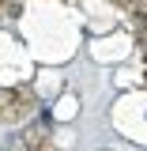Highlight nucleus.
I'll return each instance as SVG.
<instances>
[{
    "label": "nucleus",
    "instance_id": "obj_1",
    "mask_svg": "<svg viewBox=\"0 0 147 151\" xmlns=\"http://www.w3.org/2000/svg\"><path fill=\"white\" fill-rule=\"evenodd\" d=\"M34 98L45 151H147V4L0 0V113Z\"/></svg>",
    "mask_w": 147,
    "mask_h": 151
}]
</instances>
